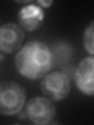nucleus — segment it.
<instances>
[{
  "instance_id": "4",
  "label": "nucleus",
  "mask_w": 94,
  "mask_h": 125,
  "mask_svg": "<svg viewBox=\"0 0 94 125\" xmlns=\"http://www.w3.org/2000/svg\"><path fill=\"white\" fill-rule=\"evenodd\" d=\"M57 114L52 100L46 97H35L30 99L25 107V115L30 121L37 125L49 124Z\"/></svg>"
},
{
  "instance_id": "9",
  "label": "nucleus",
  "mask_w": 94,
  "mask_h": 125,
  "mask_svg": "<svg viewBox=\"0 0 94 125\" xmlns=\"http://www.w3.org/2000/svg\"><path fill=\"white\" fill-rule=\"evenodd\" d=\"M53 1L52 0H39V1H37V3L38 5H40V6L44 7V8H49L51 6V5L53 4Z\"/></svg>"
},
{
  "instance_id": "2",
  "label": "nucleus",
  "mask_w": 94,
  "mask_h": 125,
  "mask_svg": "<svg viewBox=\"0 0 94 125\" xmlns=\"http://www.w3.org/2000/svg\"><path fill=\"white\" fill-rule=\"evenodd\" d=\"M25 100V90L19 84L5 81L0 85V113L2 115L18 114L24 106Z\"/></svg>"
},
{
  "instance_id": "1",
  "label": "nucleus",
  "mask_w": 94,
  "mask_h": 125,
  "mask_svg": "<svg viewBox=\"0 0 94 125\" xmlns=\"http://www.w3.org/2000/svg\"><path fill=\"white\" fill-rule=\"evenodd\" d=\"M17 72L28 80H38L49 73L54 65V56L45 43L31 41L21 47L14 59Z\"/></svg>"
},
{
  "instance_id": "8",
  "label": "nucleus",
  "mask_w": 94,
  "mask_h": 125,
  "mask_svg": "<svg viewBox=\"0 0 94 125\" xmlns=\"http://www.w3.org/2000/svg\"><path fill=\"white\" fill-rule=\"evenodd\" d=\"M82 42L87 52L94 56V21L85 29L82 36Z\"/></svg>"
},
{
  "instance_id": "3",
  "label": "nucleus",
  "mask_w": 94,
  "mask_h": 125,
  "mask_svg": "<svg viewBox=\"0 0 94 125\" xmlns=\"http://www.w3.org/2000/svg\"><path fill=\"white\" fill-rule=\"evenodd\" d=\"M40 88L43 95L50 100L53 102L61 101L70 93V79L63 72H51L42 78Z\"/></svg>"
},
{
  "instance_id": "5",
  "label": "nucleus",
  "mask_w": 94,
  "mask_h": 125,
  "mask_svg": "<svg viewBox=\"0 0 94 125\" xmlns=\"http://www.w3.org/2000/svg\"><path fill=\"white\" fill-rule=\"evenodd\" d=\"M25 38L24 29L15 23H7L0 28V50L12 54L21 49Z\"/></svg>"
},
{
  "instance_id": "7",
  "label": "nucleus",
  "mask_w": 94,
  "mask_h": 125,
  "mask_svg": "<svg viewBox=\"0 0 94 125\" xmlns=\"http://www.w3.org/2000/svg\"><path fill=\"white\" fill-rule=\"evenodd\" d=\"M44 17L42 8L35 5H27L20 10L17 18L22 28L31 32L40 27L44 21Z\"/></svg>"
},
{
  "instance_id": "6",
  "label": "nucleus",
  "mask_w": 94,
  "mask_h": 125,
  "mask_svg": "<svg viewBox=\"0 0 94 125\" xmlns=\"http://www.w3.org/2000/svg\"><path fill=\"white\" fill-rule=\"evenodd\" d=\"M78 89L88 96H94V56L83 59L74 71Z\"/></svg>"
}]
</instances>
